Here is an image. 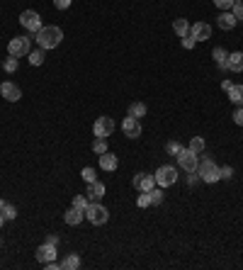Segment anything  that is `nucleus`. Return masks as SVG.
<instances>
[{
    "mask_svg": "<svg viewBox=\"0 0 243 270\" xmlns=\"http://www.w3.org/2000/svg\"><path fill=\"white\" fill-rule=\"evenodd\" d=\"M61 42H63V29L56 25H44L39 32H36V44L42 47V49H56Z\"/></svg>",
    "mask_w": 243,
    "mask_h": 270,
    "instance_id": "obj_1",
    "label": "nucleus"
},
{
    "mask_svg": "<svg viewBox=\"0 0 243 270\" xmlns=\"http://www.w3.org/2000/svg\"><path fill=\"white\" fill-rule=\"evenodd\" d=\"M85 217L90 224H95V226H102V224H107L109 219V212L107 207H102V202H90L88 209H85Z\"/></svg>",
    "mask_w": 243,
    "mask_h": 270,
    "instance_id": "obj_2",
    "label": "nucleus"
},
{
    "mask_svg": "<svg viewBox=\"0 0 243 270\" xmlns=\"http://www.w3.org/2000/svg\"><path fill=\"white\" fill-rule=\"evenodd\" d=\"M197 175H199V180H205V183H217L219 180V166L209 159V156H205L202 163L197 166Z\"/></svg>",
    "mask_w": 243,
    "mask_h": 270,
    "instance_id": "obj_3",
    "label": "nucleus"
},
{
    "mask_svg": "<svg viewBox=\"0 0 243 270\" xmlns=\"http://www.w3.org/2000/svg\"><path fill=\"white\" fill-rule=\"evenodd\" d=\"M153 178H156V185L170 187V185L178 183V168H175V166H160V168L153 173Z\"/></svg>",
    "mask_w": 243,
    "mask_h": 270,
    "instance_id": "obj_4",
    "label": "nucleus"
},
{
    "mask_svg": "<svg viewBox=\"0 0 243 270\" xmlns=\"http://www.w3.org/2000/svg\"><path fill=\"white\" fill-rule=\"evenodd\" d=\"M29 51H32V42H29V37H12L10 42H8V54L10 56H29Z\"/></svg>",
    "mask_w": 243,
    "mask_h": 270,
    "instance_id": "obj_5",
    "label": "nucleus"
},
{
    "mask_svg": "<svg viewBox=\"0 0 243 270\" xmlns=\"http://www.w3.org/2000/svg\"><path fill=\"white\" fill-rule=\"evenodd\" d=\"M175 159H178V163H180L182 171L197 173V166H199V156H197V153H192L190 148H182V151L178 153V156H175Z\"/></svg>",
    "mask_w": 243,
    "mask_h": 270,
    "instance_id": "obj_6",
    "label": "nucleus"
},
{
    "mask_svg": "<svg viewBox=\"0 0 243 270\" xmlns=\"http://www.w3.org/2000/svg\"><path fill=\"white\" fill-rule=\"evenodd\" d=\"M20 25L24 27V29H29V32H39L42 29V15L36 13V10H24L22 15H20Z\"/></svg>",
    "mask_w": 243,
    "mask_h": 270,
    "instance_id": "obj_7",
    "label": "nucleus"
},
{
    "mask_svg": "<svg viewBox=\"0 0 243 270\" xmlns=\"http://www.w3.org/2000/svg\"><path fill=\"white\" fill-rule=\"evenodd\" d=\"M114 129H117L114 120H112V117H105V114H102V117H97L95 124H93V134H95V136H105V139H107Z\"/></svg>",
    "mask_w": 243,
    "mask_h": 270,
    "instance_id": "obj_8",
    "label": "nucleus"
},
{
    "mask_svg": "<svg viewBox=\"0 0 243 270\" xmlns=\"http://www.w3.org/2000/svg\"><path fill=\"white\" fill-rule=\"evenodd\" d=\"M134 187H136V190H139V192H148V190H151V187H156V178H153V173H136V175H134Z\"/></svg>",
    "mask_w": 243,
    "mask_h": 270,
    "instance_id": "obj_9",
    "label": "nucleus"
},
{
    "mask_svg": "<svg viewBox=\"0 0 243 270\" xmlns=\"http://www.w3.org/2000/svg\"><path fill=\"white\" fill-rule=\"evenodd\" d=\"M190 37L194 42H207V39L212 37V25H207V22H194L190 25Z\"/></svg>",
    "mask_w": 243,
    "mask_h": 270,
    "instance_id": "obj_10",
    "label": "nucleus"
},
{
    "mask_svg": "<svg viewBox=\"0 0 243 270\" xmlns=\"http://www.w3.org/2000/svg\"><path fill=\"white\" fill-rule=\"evenodd\" d=\"M0 95L8 100V102H17V100L22 98V90L17 83H10V81H5L3 86H0Z\"/></svg>",
    "mask_w": 243,
    "mask_h": 270,
    "instance_id": "obj_11",
    "label": "nucleus"
},
{
    "mask_svg": "<svg viewBox=\"0 0 243 270\" xmlns=\"http://www.w3.org/2000/svg\"><path fill=\"white\" fill-rule=\"evenodd\" d=\"M34 256H36V260H39L42 265H44V263H49V260H56V246H54V244H47V241H44V244L36 248Z\"/></svg>",
    "mask_w": 243,
    "mask_h": 270,
    "instance_id": "obj_12",
    "label": "nucleus"
},
{
    "mask_svg": "<svg viewBox=\"0 0 243 270\" xmlns=\"http://www.w3.org/2000/svg\"><path fill=\"white\" fill-rule=\"evenodd\" d=\"M122 132L129 136V139H139V136H141V122H139L136 117H127V120L122 122Z\"/></svg>",
    "mask_w": 243,
    "mask_h": 270,
    "instance_id": "obj_13",
    "label": "nucleus"
},
{
    "mask_svg": "<svg viewBox=\"0 0 243 270\" xmlns=\"http://www.w3.org/2000/svg\"><path fill=\"white\" fill-rule=\"evenodd\" d=\"M88 200L90 202H100L102 197H105V185L100 183V180H93V183H88Z\"/></svg>",
    "mask_w": 243,
    "mask_h": 270,
    "instance_id": "obj_14",
    "label": "nucleus"
},
{
    "mask_svg": "<svg viewBox=\"0 0 243 270\" xmlns=\"http://www.w3.org/2000/svg\"><path fill=\"white\" fill-rule=\"evenodd\" d=\"M217 25H219V29H224V32H231L233 27L238 25V20L233 17V13L231 10H226V13H221L217 17Z\"/></svg>",
    "mask_w": 243,
    "mask_h": 270,
    "instance_id": "obj_15",
    "label": "nucleus"
},
{
    "mask_svg": "<svg viewBox=\"0 0 243 270\" xmlns=\"http://www.w3.org/2000/svg\"><path fill=\"white\" fill-rule=\"evenodd\" d=\"M83 217H85V212H80V209L71 207V209H66V214H63V221H66L68 226H78V224L83 221Z\"/></svg>",
    "mask_w": 243,
    "mask_h": 270,
    "instance_id": "obj_16",
    "label": "nucleus"
},
{
    "mask_svg": "<svg viewBox=\"0 0 243 270\" xmlns=\"http://www.w3.org/2000/svg\"><path fill=\"white\" fill-rule=\"evenodd\" d=\"M117 166H119V161H117L114 153L105 151V153L100 156V168H102V171H117Z\"/></svg>",
    "mask_w": 243,
    "mask_h": 270,
    "instance_id": "obj_17",
    "label": "nucleus"
},
{
    "mask_svg": "<svg viewBox=\"0 0 243 270\" xmlns=\"http://www.w3.org/2000/svg\"><path fill=\"white\" fill-rule=\"evenodd\" d=\"M212 56H214V61H217V66L221 71H229V54H226V49L217 47V49L212 51Z\"/></svg>",
    "mask_w": 243,
    "mask_h": 270,
    "instance_id": "obj_18",
    "label": "nucleus"
},
{
    "mask_svg": "<svg viewBox=\"0 0 243 270\" xmlns=\"http://www.w3.org/2000/svg\"><path fill=\"white\" fill-rule=\"evenodd\" d=\"M229 71H233V73H241L243 71V51L229 54Z\"/></svg>",
    "mask_w": 243,
    "mask_h": 270,
    "instance_id": "obj_19",
    "label": "nucleus"
},
{
    "mask_svg": "<svg viewBox=\"0 0 243 270\" xmlns=\"http://www.w3.org/2000/svg\"><path fill=\"white\" fill-rule=\"evenodd\" d=\"M80 268V256L78 253H68L61 260V270H78Z\"/></svg>",
    "mask_w": 243,
    "mask_h": 270,
    "instance_id": "obj_20",
    "label": "nucleus"
},
{
    "mask_svg": "<svg viewBox=\"0 0 243 270\" xmlns=\"http://www.w3.org/2000/svg\"><path fill=\"white\" fill-rule=\"evenodd\" d=\"M173 32L178 34V37H187L190 34V22L187 20H182V17H178V20H173Z\"/></svg>",
    "mask_w": 243,
    "mask_h": 270,
    "instance_id": "obj_21",
    "label": "nucleus"
},
{
    "mask_svg": "<svg viewBox=\"0 0 243 270\" xmlns=\"http://www.w3.org/2000/svg\"><path fill=\"white\" fill-rule=\"evenodd\" d=\"M229 100L233 102V105H238V107H241V105H243V86H236V83H233L231 90H229Z\"/></svg>",
    "mask_w": 243,
    "mask_h": 270,
    "instance_id": "obj_22",
    "label": "nucleus"
},
{
    "mask_svg": "<svg viewBox=\"0 0 243 270\" xmlns=\"http://www.w3.org/2000/svg\"><path fill=\"white\" fill-rule=\"evenodd\" d=\"M205 139H202V136H192V139H190V151H192V153H197V156H199V153H205Z\"/></svg>",
    "mask_w": 243,
    "mask_h": 270,
    "instance_id": "obj_23",
    "label": "nucleus"
},
{
    "mask_svg": "<svg viewBox=\"0 0 243 270\" xmlns=\"http://www.w3.org/2000/svg\"><path fill=\"white\" fill-rule=\"evenodd\" d=\"M144 114H146V105H144V102H132V105H129V117L141 120Z\"/></svg>",
    "mask_w": 243,
    "mask_h": 270,
    "instance_id": "obj_24",
    "label": "nucleus"
},
{
    "mask_svg": "<svg viewBox=\"0 0 243 270\" xmlns=\"http://www.w3.org/2000/svg\"><path fill=\"white\" fill-rule=\"evenodd\" d=\"M148 197H151V207L160 205V202H163V187H160V185H158V187H151V190H148Z\"/></svg>",
    "mask_w": 243,
    "mask_h": 270,
    "instance_id": "obj_25",
    "label": "nucleus"
},
{
    "mask_svg": "<svg viewBox=\"0 0 243 270\" xmlns=\"http://www.w3.org/2000/svg\"><path fill=\"white\" fill-rule=\"evenodd\" d=\"M93 151H95L97 156H102V153L107 151V139H105V136H95V141H93Z\"/></svg>",
    "mask_w": 243,
    "mask_h": 270,
    "instance_id": "obj_26",
    "label": "nucleus"
},
{
    "mask_svg": "<svg viewBox=\"0 0 243 270\" xmlns=\"http://www.w3.org/2000/svg\"><path fill=\"white\" fill-rule=\"evenodd\" d=\"M88 205H90L88 195H75V197H73V205H71V207H75V209H80V212H85V209H88Z\"/></svg>",
    "mask_w": 243,
    "mask_h": 270,
    "instance_id": "obj_27",
    "label": "nucleus"
},
{
    "mask_svg": "<svg viewBox=\"0 0 243 270\" xmlns=\"http://www.w3.org/2000/svg\"><path fill=\"white\" fill-rule=\"evenodd\" d=\"M29 63H32V66H42V63H44V49H42V47L36 51H29Z\"/></svg>",
    "mask_w": 243,
    "mask_h": 270,
    "instance_id": "obj_28",
    "label": "nucleus"
},
{
    "mask_svg": "<svg viewBox=\"0 0 243 270\" xmlns=\"http://www.w3.org/2000/svg\"><path fill=\"white\" fill-rule=\"evenodd\" d=\"M231 13H233V17H236L238 22H243V0H233V5H231Z\"/></svg>",
    "mask_w": 243,
    "mask_h": 270,
    "instance_id": "obj_29",
    "label": "nucleus"
},
{
    "mask_svg": "<svg viewBox=\"0 0 243 270\" xmlns=\"http://www.w3.org/2000/svg\"><path fill=\"white\" fill-rule=\"evenodd\" d=\"M3 68H5V73H15V71H17V56L5 59V61H3Z\"/></svg>",
    "mask_w": 243,
    "mask_h": 270,
    "instance_id": "obj_30",
    "label": "nucleus"
},
{
    "mask_svg": "<svg viewBox=\"0 0 243 270\" xmlns=\"http://www.w3.org/2000/svg\"><path fill=\"white\" fill-rule=\"evenodd\" d=\"M233 178V168L231 166H221L219 168V180H231Z\"/></svg>",
    "mask_w": 243,
    "mask_h": 270,
    "instance_id": "obj_31",
    "label": "nucleus"
},
{
    "mask_svg": "<svg viewBox=\"0 0 243 270\" xmlns=\"http://www.w3.org/2000/svg\"><path fill=\"white\" fill-rule=\"evenodd\" d=\"M80 175H83V180H85V183H93V180H97L95 168H90V166H88V168H83V171H80Z\"/></svg>",
    "mask_w": 243,
    "mask_h": 270,
    "instance_id": "obj_32",
    "label": "nucleus"
},
{
    "mask_svg": "<svg viewBox=\"0 0 243 270\" xmlns=\"http://www.w3.org/2000/svg\"><path fill=\"white\" fill-rule=\"evenodd\" d=\"M166 151H168L170 156H178V153L182 151V146L178 144V141H168V144H166Z\"/></svg>",
    "mask_w": 243,
    "mask_h": 270,
    "instance_id": "obj_33",
    "label": "nucleus"
},
{
    "mask_svg": "<svg viewBox=\"0 0 243 270\" xmlns=\"http://www.w3.org/2000/svg\"><path fill=\"white\" fill-rule=\"evenodd\" d=\"M136 205L144 209V207H151V197H148V192H141V195L136 197Z\"/></svg>",
    "mask_w": 243,
    "mask_h": 270,
    "instance_id": "obj_34",
    "label": "nucleus"
},
{
    "mask_svg": "<svg viewBox=\"0 0 243 270\" xmlns=\"http://www.w3.org/2000/svg\"><path fill=\"white\" fill-rule=\"evenodd\" d=\"M214 5H217L221 13H226V10H231V5H233V0H212Z\"/></svg>",
    "mask_w": 243,
    "mask_h": 270,
    "instance_id": "obj_35",
    "label": "nucleus"
},
{
    "mask_svg": "<svg viewBox=\"0 0 243 270\" xmlns=\"http://www.w3.org/2000/svg\"><path fill=\"white\" fill-rule=\"evenodd\" d=\"M3 217H5V219H8V221H12V219H15V217H17V209L12 207V205H8V207L3 209Z\"/></svg>",
    "mask_w": 243,
    "mask_h": 270,
    "instance_id": "obj_36",
    "label": "nucleus"
},
{
    "mask_svg": "<svg viewBox=\"0 0 243 270\" xmlns=\"http://www.w3.org/2000/svg\"><path fill=\"white\" fill-rule=\"evenodd\" d=\"M71 3L73 0H54V8H56V10H68Z\"/></svg>",
    "mask_w": 243,
    "mask_h": 270,
    "instance_id": "obj_37",
    "label": "nucleus"
},
{
    "mask_svg": "<svg viewBox=\"0 0 243 270\" xmlns=\"http://www.w3.org/2000/svg\"><path fill=\"white\" fill-rule=\"evenodd\" d=\"M233 122L238 124V127H243V105L236 107V112H233Z\"/></svg>",
    "mask_w": 243,
    "mask_h": 270,
    "instance_id": "obj_38",
    "label": "nucleus"
},
{
    "mask_svg": "<svg viewBox=\"0 0 243 270\" xmlns=\"http://www.w3.org/2000/svg\"><path fill=\"white\" fill-rule=\"evenodd\" d=\"M194 44H197V42H194L190 34H187V37H182V47H185V49H192Z\"/></svg>",
    "mask_w": 243,
    "mask_h": 270,
    "instance_id": "obj_39",
    "label": "nucleus"
},
{
    "mask_svg": "<svg viewBox=\"0 0 243 270\" xmlns=\"http://www.w3.org/2000/svg\"><path fill=\"white\" fill-rule=\"evenodd\" d=\"M47 244H54V246H56V244H59V236H56V234H51V236L47 239Z\"/></svg>",
    "mask_w": 243,
    "mask_h": 270,
    "instance_id": "obj_40",
    "label": "nucleus"
},
{
    "mask_svg": "<svg viewBox=\"0 0 243 270\" xmlns=\"http://www.w3.org/2000/svg\"><path fill=\"white\" fill-rule=\"evenodd\" d=\"M231 86H233V83H231V81H224V83H221V88H224V90H226V93H229V90H231Z\"/></svg>",
    "mask_w": 243,
    "mask_h": 270,
    "instance_id": "obj_41",
    "label": "nucleus"
},
{
    "mask_svg": "<svg viewBox=\"0 0 243 270\" xmlns=\"http://www.w3.org/2000/svg\"><path fill=\"white\" fill-rule=\"evenodd\" d=\"M5 207H8V202H5V200H0V212H3Z\"/></svg>",
    "mask_w": 243,
    "mask_h": 270,
    "instance_id": "obj_42",
    "label": "nucleus"
},
{
    "mask_svg": "<svg viewBox=\"0 0 243 270\" xmlns=\"http://www.w3.org/2000/svg\"><path fill=\"white\" fill-rule=\"evenodd\" d=\"M3 221H5V217H3V212H0V226H3Z\"/></svg>",
    "mask_w": 243,
    "mask_h": 270,
    "instance_id": "obj_43",
    "label": "nucleus"
}]
</instances>
